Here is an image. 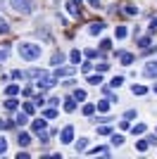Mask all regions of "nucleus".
<instances>
[{
  "label": "nucleus",
  "mask_w": 157,
  "mask_h": 159,
  "mask_svg": "<svg viewBox=\"0 0 157 159\" xmlns=\"http://www.w3.org/2000/svg\"><path fill=\"white\" fill-rule=\"evenodd\" d=\"M17 50H19L21 60H26V62H33L40 57V45H36V43H19Z\"/></svg>",
  "instance_id": "1"
},
{
  "label": "nucleus",
  "mask_w": 157,
  "mask_h": 159,
  "mask_svg": "<svg viewBox=\"0 0 157 159\" xmlns=\"http://www.w3.org/2000/svg\"><path fill=\"white\" fill-rule=\"evenodd\" d=\"M10 5H12L17 12H21V14H29L33 10V2H31V0H10Z\"/></svg>",
  "instance_id": "2"
},
{
  "label": "nucleus",
  "mask_w": 157,
  "mask_h": 159,
  "mask_svg": "<svg viewBox=\"0 0 157 159\" xmlns=\"http://www.w3.org/2000/svg\"><path fill=\"white\" fill-rule=\"evenodd\" d=\"M55 81H57V76H48V74H43V76L38 79V88H40V90H45V88L55 86Z\"/></svg>",
  "instance_id": "3"
},
{
  "label": "nucleus",
  "mask_w": 157,
  "mask_h": 159,
  "mask_svg": "<svg viewBox=\"0 0 157 159\" xmlns=\"http://www.w3.org/2000/svg\"><path fill=\"white\" fill-rule=\"evenodd\" d=\"M143 76H148V79H157V62H148V64L143 66Z\"/></svg>",
  "instance_id": "4"
},
{
  "label": "nucleus",
  "mask_w": 157,
  "mask_h": 159,
  "mask_svg": "<svg viewBox=\"0 0 157 159\" xmlns=\"http://www.w3.org/2000/svg\"><path fill=\"white\" fill-rule=\"evenodd\" d=\"M59 140L64 143V145H69L74 140V128L72 126H67V128H62V133H59Z\"/></svg>",
  "instance_id": "5"
},
{
  "label": "nucleus",
  "mask_w": 157,
  "mask_h": 159,
  "mask_svg": "<svg viewBox=\"0 0 157 159\" xmlns=\"http://www.w3.org/2000/svg\"><path fill=\"white\" fill-rule=\"evenodd\" d=\"M67 10H69V14L78 17V14H81V0H69V2H67Z\"/></svg>",
  "instance_id": "6"
},
{
  "label": "nucleus",
  "mask_w": 157,
  "mask_h": 159,
  "mask_svg": "<svg viewBox=\"0 0 157 159\" xmlns=\"http://www.w3.org/2000/svg\"><path fill=\"white\" fill-rule=\"evenodd\" d=\"M31 128H33V133H38V135H40L43 131H48V124H45V119H36L31 124Z\"/></svg>",
  "instance_id": "7"
},
{
  "label": "nucleus",
  "mask_w": 157,
  "mask_h": 159,
  "mask_svg": "<svg viewBox=\"0 0 157 159\" xmlns=\"http://www.w3.org/2000/svg\"><path fill=\"white\" fill-rule=\"evenodd\" d=\"M117 55H119V60H121V64H126V66L133 64V60H136L131 52H124V50H121V52H117Z\"/></svg>",
  "instance_id": "8"
},
{
  "label": "nucleus",
  "mask_w": 157,
  "mask_h": 159,
  "mask_svg": "<svg viewBox=\"0 0 157 159\" xmlns=\"http://www.w3.org/2000/svg\"><path fill=\"white\" fill-rule=\"evenodd\" d=\"M102 29H105V21H95V24H91V26H88V33H91V36H98Z\"/></svg>",
  "instance_id": "9"
},
{
  "label": "nucleus",
  "mask_w": 157,
  "mask_h": 159,
  "mask_svg": "<svg viewBox=\"0 0 157 159\" xmlns=\"http://www.w3.org/2000/svg\"><path fill=\"white\" fill-rule=\"evenodd\" d=\"M88 154H105V157H110V147L100 145V147H95V150H88Z\"/></svg>",
  "instance_id": "10"
},
{
  "label": "nucleus",
  "mask_w": 157,
  "mask_h": 159,
  "mask_svg": "<svg viewBox=\"0 0 157 159\" xmlns=\"http://www.w3.org/2000/svg\"><path fill=\"white\" fill-rule=\"evenodd\" d=\"M150 43H152V38H150V36H140V38L136 40V45H138V48H148Z\"/></svg>",
  "instance_id": "11"
},
{
  "label": "nucleus",
  "mask_w": 157,
  "mask_h": 159,
  "mask_svg": "<svg viewBox=\"0 0 157 159\" xmlns=\"http://www.w3.org/2000/svg\"><path fill=\"white\" fill-rule=\"evenodd\" d=\"M72 74H74L72 66H64V69H57V71H55V76H57V79H59V76H64V79H67V76H72Z\"/></svg>",
  "instance_id": "12"
},
{
  "label": "nucleus",
  "mask_w": 157,
  "mask_h": 159,
  "mask_svg": "<svg viewBox=\"0 0 157 159\" xmlns=\"http://www.w3.org/2000/svg\"><path fill=\"white\" fill-rule=\"evenodd\" d=\"M17 140H19V145H29V143H31V135H29V133H19V138H17Z\"/></svg>",
  "instance_id": "13"
},
{
  "label": "nucleus",
  "mask_w": 157,
  "mask_h": 159,
  "mask_svg": "<svg viewBox=\"0 0 157 159\" xmlns=\"http://www.w3.org/2000/svg\"><path fill=\"white\" fill-rule=\"evenodd\" d=\"M74 100H76V102H83V100H86V90L76 88V90H74Z\"/></svg>",
  "instance_id": "14"
},
{
  "label": "nucleus",
  "mask_w": 157,
  "mask_h": 159,
  "mask_svg": "<svg viewBox=\"0 0 157 159\" xmlns=\"http://www.w3.org/2000/svg\"><path fill=\"white\" fill-rule=\"evenodd\" d=\"M131 133H133V135H143V133H145V124H138V126H133V128H131Z\"/></svg>",
  "instance_id": "15"
},
{
  "label": "nucleus",
  "mask_w": 157,
  "mask_h": 159,
  "mask_svg": "<svg viewBox=\"0 0 157 159\" xmlns=\"http://www.w3.org/2000/svg\"><path fill=\"white\" fill-rule=\"evenodd\" d=\"M124 12L129 14V17H136V14H138V7H136V5H126V7H124Z\"/></svg>",
  "instance_id": "16"
},
{
  "label": "nucleus",
  "mask_w": 157,
  "mask_h": 159,
  "mask_svg": "<svg viewBox=\"0 0 157 159\" xmlns=\"http://www.w3.org/2000/svg\"><path fill=\"white\" fill-rule=\"evenodd\" d=\"M114 36H117L119 40H124V38H126V26H117V31H114Z\"/></svg>",
  "instance_id": "17"
},
{
  "label": "nucleus",
  "mask_w": 157,
  "mask_h": 159,
  "mask_svg": "<svg viewBox=\"0 0 157 159\" xmlns=\"http://www.w3.org/2000/svg\"><path fill=\"white\" fill-rule=\"evenodd\" d=\"M64 109L67 112H74L76 109V100H64Z\"/></svg>",
  "instance_id": "18"
},
{
  "label": "nucleus",
  "mask_w": 157,
  "mask_h": 159,
  "mask_svg": "<svg viewBox=\"0 0 157 159\" xmlns=\"http://www.w3.org/2000/svg\"><path fill=\"white\" fill-rule=\"evenodd\" d=\"M43 116H45V119H55V116H57V112H55L52 107H48L45 112H43Z\"/></svg>",
  "instance_id": "19"
},
{
  "label": "nucleus",
  "mask_w": 157,
  "mask_h": 159,
  "mask_svg": "<svg viewBox=\"0 0 157 159\" xmlns=\"http://www.w3.org/2000/svg\"><path fill=\"white\" fill-rule=\"evenodd\" d=\"M110 48H112V40L110 38H102V40H100V50H110Z\"/></svg>",
  "instance_id": "20"
},
{
  "label": "nucleus",
  "mask_w": 157,
  "mask_h": 159,
  "mask_svg": "<svg viewBox=\"0 0 157 159\" xmlns=\"http://www.w3.org/2000/svg\"><path fill=\"white\" fill-rule=\"evenodd\" d=\"M17 93H19V88H17V86H7V90H5V95H10V98H14Z\"/></svg>",
  "instance_id": "21"
},
{
  "label": "nucleus",
  "mask_w": 157,
  "mask_h": 159,
  "mask_svg": "<svg viewBox=\"0 0 157 159\" xmlns=\"http://www.w3.org/2000/svg\"><path fill=\"white\" fill-rule=\"evenodd\" d=\"M131 93H133V95H145L148 90H145L143 86H133V88H131Z\"/></svg>",
  "instance_id": "22"
},
{
  "label": "nucleus",
  "mask_w": 157,
  "mask_h": 159,
  "mask_svg": "<svg viewBox=\"0 0 157 159\" xmlns=\"http://www.w3.org/2000/svg\"><path fill=\"white\" fill-rule=\"evenodd\" d=\"M52 64H55V66H59V64H62V62H64V55H55V57H52Z\"/></svg>",
  "instance_id": "23"
},
{
  "label": "nucleus",
  "mask_w": 157,
  "mask_h": 159,
  "mask_svg": "<svg viewBox=\"0 0 157 159\" xmlns=\"http://www.w3.org/2000/svg\"><path fill=\"white\" fill-rule=\"evenodd\" d=\"M10 31V26H7V21L2 19V17H0V36H2V33H7Z\"/></svg>",
  "instance_id": "24"
},
{
  "label": "nucleus",
  "mask_w": 157,
  "mask_h": 159,
  "mask_svg": "<svg viewBox=\"0 0 157 159\" xmlns=\"http://www.w3.org/2000/svg\"><path fill=\"white\" fill-rule=\"evenodd\" d=\"M93 112H95V107H93V105H86L83 107V116H93Z\"/></svg>",
  "instance_id": "25"
},
{
  "label": "nucleus",
  "mask_w": 157,
  "mask_h": 159,
  "mask_svg": "<svg viewBox=\"0 0 157 159\" xmlns=\"http://www.w3.org/2000/svg\"><path fill=\"white\" fill-rule=\"evenodd\" d=\"M112 145H124V138H121V135H112Z\"/></svg>",
  "instance_id": "26"
},
{
  "label": "nucleus",
  "mask_w": 157,
  "mask_h": 159,
  "mask_svg": "<svg viewBox=\"0 0 157 159\" xmlns=\"http://www.w3.org/2000/svg\"><path fill=\"white\" fill-rule=\"evenodd\" d=\"M86 55H88L91 60H95V57H102V52H98V50H86Z\"/></svg>",
  "instance_id": "27"
},
{
  "label": "nucleus",
  "mask_w": 157,
  "mask_h": 159,
  "mask_svg": "<svg viewBox=\"0 0 157 159\" xmlns=\"http://www.w3.org/2000/svg\"><path fill=\"white\" fill-rule=\"evenodd\" d=\"M26 121H29V114H19V116H17V124H19V126H24Z\"/></svg>",
  "instance_id": "28"
},
{
  "label": "nucleus",
  "mask_w": 157,
  "mask_h": 159,
  "mask_svg": "<svg viewBox=\"0 0 157 159\" xmlns=\"http://www.w3.org/2000/svg\"><path fill=\"white\" fill-rule=\"evenodd\" d=\"M98 133H100V135H110L112 128H110V126H100V128H98Z\"/></svg>",
  "instance_id": "29"
},
{
  "label": "nucleus",
  "mask_w": 157,
  "mask_h": 159,
  "mask_svg": "<svg viewBox=\"0 0 157 159\" xmlns=\"http://www.w3.org/2000/svg\"><path fill=\"white\" fill-rule=\"evenodd\" d=\"M121 83H124V79H121V76H114V79H112V86H114V88H119Z\"/></svg>",
  "instance_id": "30"
},
{
  "label": "nucleus",
  "mask_w": 157,
  "mask_h": 159,
  "mask_svg": "<svg viewBox=\"0 0 157 159\" xmlns=\"http://www.w3.org/2000/svg\"><path fill=\"white\" fill-rule=\"evenodd\" d=\"M136 150H138V152H145V150H148V143H145V140H140V143L136 145Z\"/></svg>",
  "instance_id": "31"
},
{
  "label": "nucleus",
  "mask_w": 157,
  "mask_h": 159,
  "mask_svg": "<svg viewBox=\"0 0 157 159\" xmlns=\"http://www.w3.org/2000/svg\"><path fill=\"white\" fill-rule=\"evenodd\" d=\"M88 83H102V76L100 74L98 76H88Z\"/></svg>",
  "instance_id": "32"
},
{
  "label": "nucleus",
  "mask_w": 157,
  "mask_h": 159,
  "mask_svg": "<svg viewBox=\"0 0 157 159\" xmlns=\"http://www.w3.org/2000/svg\"><path fill=\"white\" fill-rule=\"evenodd\" d=\"M5 150H7V140L0 138V154H5Z\"/></svg>",
  "instance_id": "33"
},
{
  "label": "nucleus",
  "mask_w": 157,
  "mask_h": 159,
  "mask_svg": "<svg viewBox=\"0 0 157 159\" xmlns=\"http://www.w3.org/2000/svg\"><path fill=\"white\" fill-rule=\"evenodd\" d=\"M14 107H17V100H7L5 102V109H14Z\"/></svg>",
  "instance_id": "34"
},
{
  "label": "nucleus",
  "mask_w": 157,
  "mask_h": 159,
  "mask_svg": "<svg viewBox=\"0 0 157 159\" xmlns=\"http://www.w3.org/2000/svg\"><path fill=\"white\" fill-rule=\"evenodd\" d=\"M86 145H88V140H86V138H81V140H78V143H76V150H83Z\"/></svg>",
  "instance_id": "35"
},
{
  "label": "nucleus",
  "mask_w": 157,
  "mask_h": 159,
  "mask_svg": "<svg viewBox=\"0 0 157 159\" xmlns=\"http://www.w3.org/2000/svg\"><path fill=\"white\" fill-rule=\"evenodd\" d=\"M107 107H110V105H107L105 100H102V102H98V109H100V112H107Z\"/></svg>",
  "instance_id": "36"
},
{
  "label": "nucleus",
  "mask_w": 157,
  "mask_h": 159,
  "mask_svg": "<svg viewBox=\"0 0 157 159\" xmlns=\"http://www.w3.org/2000/svg\"><path fill=\"white\" fill-rule=\"evenodd\" d=\"M24 112L26 114H33V105H31V102H26V105H24Z\"/></svg>",
  "instance_id": "37"
},
{
  "label": "nucleus",
  "mask_w": 157,
  "mask_h": 159,
  "mask_svg": "<svg viewBox=\"0 0 157 159\" xmlns=\"http://www.w3.org/2000/svg\"><path fill=\"white\" fill-rule=\"evenodd\" d=\"M72 62H81V55H78V50H74V52H72Z\"/></svg>",
  "instance_id": "38"
},
{
  "label": "nucleus",
  "mask_w": 157,
  "mask_h": 159,
  "mask_svg": "<svg viewBox=\"0 0 157 159\" xmlns=\"http://www.w3.org/2000/svg\"><path fill=\"white\" fill-rule=\"evenodd\" d=\"M7 60V48H2V50H0V62H5Z\"/></svg>",
  "instance_id": "39"
},
{
  "label": "nucleus",
  "mask_w": 157,
  "mask_h": 159,
  "mask_svg": "<svg viewBox=\"0 0 157 159\" xmlns=\"http://www.w3.org/2000/svg\"><path fill=\"white\" fill-rule=\"evenodd\" d=\"M150 55H157V45L150 48V50H145V57H150Z\"/></svg>",
  "instance_id": "40"
},
{
  "label": "nucleus",
  "mask_w": 157,
  "mask_h": 159,
  "mask_svg": "<svg viewBox=\"0 0 157 159\" xmlns=\"http://www.w3.org/2000/svg\"><path fill=\"white\" fill-rule=\"evenodd\" d=\"M148 143H150V145H157V135H150V138H148Z\"/></svg>",
  "instance_id": "41"
},
{
  "label": "nucleus",
  "mask_w": 157,
  "mask_h": 159,
  "mask_svg": "<svg viewBox=\"0 0 157 159\" xmlns=\"http://www.w3.org/2000/svg\"><path fill=\"white\" fill-rule=\"evenodd\" d=\"M88 2H91L93 7H100V0H88Z\"/></svg>",
  "instance_id": "42"
},
{
  "label": "nucleus",
  "mask_w": 157,
  "mask_h": 159,
  "mask_svg": "<svg viewBox=\"0 0 157 159\" xmlns=\"http://www.w3.org/2000/svg\"><path fill=\"white\" fill-rule=\"evenodd\" d=\"M150 31H157V19H155V21L150 24Z\"/></svg>",
  "instance_id": "43"
},
{
  "label": "nucleus",
  "mask_w": 157,
  "mask_h": 159,
  "mask_svg": "<svg viewBox=\"0 0 157 159\" xmlns=\"http://www.w3.org/2000/svg\"><path fill=\"white\" fill-rule=\"evenodd\" d=\"M155 93H157V86H155Z\"/></svg>",
  "instance_id": "44"
}]
</instances>
